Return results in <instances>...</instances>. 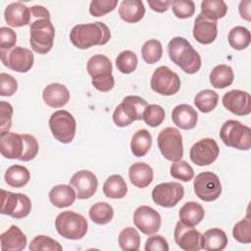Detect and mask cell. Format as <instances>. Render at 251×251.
<instances>
[{
	"mask_svg": "<svg viewBox=\"0 0 251 251\" xmlns=\"http://www.w3.org/2000/svg\"><path fill=\"white\" fill-rule=\"evenodd\" d=\"M152 144V136L147 129L137 130L130 141V149L135 157H143L150 150Z\"/></svg>",
	"mask_w": 251,
	"mask_h": 251,
	"instance_id": "34",
	"label": "cell"
},
{
	"mask_svg": "<svg viewBox=\"0 0 251 251\" xmlns=\"http://www.w3.org/2000/svg\"><path fill=\"white\" fill-rule=\"evenodd\" d=\"M250 6H251V1L250 0H244V1H241L239 3V8H238L239 14H240L241 18L246 20V21L251 20Z\"/></svg>",
	"mask_w": 251,
	"mask_h": 251,
	"instance_id": "56",
	"label": "cell"
},
{
	"mask_svg": "<svg viewBox=\"0 0 251 251\" xmlns=\"http://www.w3.org/2000/svg\"><path fill=\"white\" fill-rule=\"evenodd\" d=\"M24 141H25V147H24V153L21 157V161L27 162L35 158V156L38 153V142L36 138L33 135L24 133L23 134Z\"/></svg>",
	"mask_w": 251,
	"mask_h": 251,
	"instance_id": "48",
	"label": "cell"
},
{
	"mask_svg": "<svg viewBox=\"0 0 251 251\" xmlns=\"http://www.w3.org/2000/svg\"><path fill=\"white\" fill-rule=\"evenodd\" d=\"M227 6L223 0H204L201 2V15L210 21H218L226 16Z\"/></svg>",
	"mask_w": 251,
	"mask_h": 251,
	"instance_id": "35",
	"label": "cell"
},
{
	"mask_svg": "<svg viewBox=\"0 0 251 251\" xmlns=\"http://www.w3.org/2000/svg\"><path fill=\"white\" fill-rule=\"evenodd\" d=\"M0 240L2 251H21L26 246L25 234L15 225H12L0 235Z\"/></svg>",
	"mask_w": 251,
	"mask_h": 251,
	"instance_id": "23",
	"label": "cell"
},
{
	"mask_svg": "<svg viewBox=\"0 0 251 251\" xmlns=\"http://www.w3.org/2000/svg\"><path fill=\"white\" fill-rule=\"evenodd\" d=\"M119 245L124 251H135L140 246V235L138 231L131 226L124 228L119 234Z\"/></svg>",
	"mask_w": 251,
	"mask_h": 251,
	"instance_id": "39",
	"label": "cell"
},
{
	"mask_svg": "<svg viewBox=\"0 0 251 251\" xmlns=\"http://www.w3.org/2000/svg\"><path fill=\"white\" fill-rule=\"evenodd\" d=\"M29 250L30 251H39V250H50V251H61L63 249V247L61 246V244L47 236V235H37L35 236L30 244H29Z\"/></svg>",
	"mask_w": 251,
	"mask_h": 251,
	"instance_id": "45",
	"label": "cell"
},
{
	"mask_svg": "<svg viewBox=\"0 0 251 251\" xmlns=\"http://www.w3.org/2000/svg\"><path fill=\"white\" fill-rule=\"evenodd\" d=\"M5 180L8 185L15 188L24 187L30 179L29 171L21 165H13L5 172Z\"/></svg>",
	"mask_w": 251,
	"mask_h": 251,
	"instance_id": "33",
	"label": "cell"
},
{
	"mask_svg": "<svg viewBox=\"0 0 251 251\" xmlns=\"http://www.w3.org/2000/svg\"><path fill=\"white\" fill-rule=\"evenodd\" d=\"M0 56L4 66L18 73H26L33 66V53L25 47L15 46L10 50H0Z\"/></svg>",
	"mask_w": 251,
	"mask_h": 251,
	"instance_id": "11",
	"label": "cell"
},
{
	"mask_svg": "<svg viewBox=\"0 0 251 251\" xmlns=\"http://www.w3.org/2000/svg\"><path fill=\"white\" fill-rule=\"evenodd\" d=\"M88 75L94 78L107 75H112L113 66L110 59L102 54H96L92 56L86 65Z\"/></svg>",
	"mask_w": 251,
	"mask_h": 251,
	"instance_id": "31",
	"label": "cell"
},
{
	"mask_svg": "<svg viewBox=\"0 0 251 251\" xmlns=\"http://www.w3.org/2000/svg\"><path fill=\"white\" fill-rule=\"evenodd\" d=\"M193 37L201 44H211L215 41L218 35V23L210 21L199 14L193 26Z\"/></svg>",
	"mask_w": 251,
	"mask_h": 251,
	"instance_id": "20",
	"label": "cell"
},
{
	"mask_svg": "<svg viewBox=\"0 0 251 251\" xmlns=\"http://www.w3.org/2000/svg\"><path fill=\"white\" fill-rule=\"evenodd\" d=\"M141 55L142 59L147 64L157 63L163 55V47L161 42L157 39L147 40L141 48Z\"/></svg>",
	"mask_w": 251,
	"mask_h": 251,
	"instance_id": "40",
	"label": "cell"
},
{
	"mask_svg": "<svg viewBox=\"0 0 251 251\" xmlns=\"http://www.w3.org/2000/svg\"><path fill=\"white\" fill-rule=\"evenodd\" d=\"M29 9H30V21L35 20V19H40V18L50 19L49 11L43 6L35 5V6L30 7Z\"/></svg>",
	"mask_w": 251,
	"mask_h": 251,
	"instance_id": "55",
	"label": "cell"
},
{
	"mask_svg": "<svg viewBox=\"0 0 251 251\" xmlns=\"http://www.w3.org/2000/svg\"><path fill=\"white\" fill-rule=\"evenodd\" d=\"M218 101V93L211 89H204L198 92L194 97V104L196 108L202 113L212 112L217 107Z\"/></svg>",
	"mask_w": 251,
	"mask_h": 251,
	"instance_id": "37",
	"label": "cell"
},
{
	"mask_svg": "<svg viewBox=\"0 0 251 251\" xmlns=\"http://www.w3.org/2000/svg\"><path fill=\"white\" fill-rule=\"evenodd\" d=\"M144 14L145 7L140 0H123L119 6L121 19L128 24H135L141 21Z\"/></svg>",
	"mask_w": 251,
	"mask_h": 251,
	"instance_id": "25",
	"label": "cell"
},
{
	"mask_svg": "<svg viewBox=\"0 0 251 251\" xmlns=\"http://www.w3.org/2000/svg\"><path fill=\"white\" fill-rule=\"evenodd\" d=\"M0 95L12 96L18 89V82L11 75L1 73L0 74Z\"/></svg>",
	"mask_w": 251,
	"mask_h": 251,
	"instance_id": "49",
	"label": "cell"
},
{
	"mask_svg": "<svg viewBox=\"0 0 251 251\" xmlns=\"http://www.w3.org/2000/svg\"><path fill=\"white\" fill-rule=\"evenodd\" d=\"M174 237L176 245L185 251L201 249V233L193 226H186L180 221L176 225Z\"/></svg>",
	"mask_w": 251,
	"mask_h": 251,
	"instance_id": "17",
	"label": "cell"
},
{
	"mask_svg": "<svg viewBox=\"0 0 251 251\" xmlns=\"http://www.w3.org/2000/svg\"><path fill=\"white\" fill-rule=\"evenodd\" d=\"M17 41L16 32L7 26L0 28V50H10L15 47Z\"/></svg>",
	"mask_w": 251,
	"mask_h": 251,
	"instance_id": "51",
	"label": "cell"
},
{
	"mask_svg": "<svg viewBox=\"0 0 251 251\" xmlns=\"http://www.w3.org/2000/svg\"><path fill=\"white\" fill-rule=\"evenodd\" d=\"M49 127L53 136L62 143H70L73 141L76 123L74 116L66 110H58L54 112L49 119Z\"/></svg>",
	"mask_w": 251,
	"mask_h": 251,
	"instance_id": "8",
	"label": "cell"
},
{
	"mask_svg": "<svg viewBox=\"0 0 251 251\" xmlns=\"http://www.w3.org/2000/svg\"><path fill=\"white\" fill-rule=\"evenodd\" d=\"M76 194L70 185L58 184L52 187L49 192L50 202L57 208H65L74 204Z\"/></svg>",
	"mask_w": 251,
	"mask_h": 251,
	"instance_id": "28",
	"label": "cell"
},
{
	"mask_svg": "<svg viewBox=\"0 0 251 251\" xmlns=\"http://www.w3.org/2000/svg\"><path fill=\"white\" fill-rule=\"evenodd\" d=\"M55 227L61 236L77 240L86 234L88 224L82 215L73 211H65L57 216Z\"/></svg>",
	"mask_w": 251,
	"mask_h": 251,
	"instance_id": "5",
	"label": "cell"
},
{
	"mask_svg": "<svg viewBox=\"0 0 251 251\" xmlns=\"http://www.w3.org/2000/svg\"><path fill=\"white\" fill-rule=\"evenodd\" d=\"M220 153V148L215 139L206 137L198 140L189 151L190 160L197 166H208L213 164Z\"/></svg>",
	"mask_w": 251,
	"mask_h": 251,
	"instance_id": "14",
	"label": "cell"
},
{
	"mask_svg": "<svg viewBox=\"0 0 251 251\" xmlns=\"http://www.w3.org/2000/svg\"><path fill=\"white\" fill-rule=\"evenodd\" d=\"M233 238L240 243L251 242V221L249 215L236 223L232 229Z\"/></svg>",
	"mask_w": 251,
	"mask_h": 251,
	"instance_id": "44",
	"label": "cell"
},
{
	"mask_svg": "<svg viewBox=\"0 0 251 251\" xmlns=\"http://www.w3.org/2000/svg\"><path fill=\"white\" fill-rule=\"evenodd\" d=\"M117 5V0H92L89 5V13L93 17H102L112 12Z\"/></svg>",
	"mask_w": 251,
	"mask_h": 251,
	"instance_id": "47",
	"label": "cell"
},
{
	"mask_svg": "<svg viewBox=\"0 0 251 251\" xmlns=\"http://www.w3.org/2000/svg\"><path fill=\"white\" fill-rule=\"evenodd\" d=\"M184 195L183 186L178 182H164L156 185L152 190L153 201L165 208L176 206Z\"/></svg>",
	"mask_w": 251,
	"mask_h": 251,
	"instance_id": "13",
	"label": "cell"
},
{
	"mask_svg": "<svg viewBox=\"0 0 251 251\" xmlns=\"http://www.w3.org/2000/svg\"><path fill=\"white\" fill-rule=\"evenodd\" d=\"M160 214L150 206H139L133 213V223L135 226L144 234L152 235L161 226Z\"/></svg>",
	"mask_w": 251,
	"mask_h": 251,
	"instance_id": "15",
	"label": "cell"
},
{
	"mask_svg": "<svg viewBox=\"0 0 251 251\" xmlns=\"http://www.w3.org/2000/svg\"><path fill=\"white\" fill-rule=\"evenodd\" d=\"M228 43L230 47H232L235 50H243L246 49L251 41V35L250 31L241 25L235 26L230 29L228 36Z\"/></svg>",
	"mask_w": 251,
	"mask_h": 251,
	"instance_id": "38",
	"label": "cell"
},
{
	"mask_svg": "<svg viewBox=\"0 0 251 251\" xmlns=\"http://www.w3.org/2000/svg\"><path fill=\"white\" fill-rule=\"evenodd\" d=\"M158 147L162 155L169 161L177 162L183 156L182 136L178 129L166 127L160 131L157 137Z\"/></svg>",
	"mask_w": 251,
	"mask_h": 251,
	"instance_id": "7",
	"label": "cell"
},
{
	"mask_svg": "<svg viewBox=\"0 0 251 251\" xmlns=\"http://www.w3.org/2000/svg\"><path fill=\"white\" fill-rule=\"evenodd\" d=\"M227 244L226 232L218 227H213L201 234V249L207 251H221Z\"/></svg>",
	"mask_w": 251,
	"mask_h": 251,
	"instance_id": "26",
	"label": "cell"
},
{
	"mask_svg": "<svg viewBox=\"0 0 251 251\" xmlns=\"http://www.w3.org/2000/svg\"><path fill=\"white\" fill-rule=\"evenodd\" d=\"M103 193L112 199H121L127 193V186L121 175L110 176L103 184Z\"/></svg>",
	"mask_w": 251,
	"mask_h": 251,
	"instance_id": "32",
	"label": "cell"
},
{
	"mask_svg": "<svg viewBox=\"0 0 251 251\" xmlns=\"http://www.w3.org/2000/svg\"><path fill=\"white\" fill-rule=\"evenodd\" d=\"M222 102L226 110L236 116H246L251 113V97L246 91L232 89L224 94Z\"/></svg>",
	"mask_w": 251,
	"mask_h": 251,
	"instance_id": "16",
	"label": "cell"
},
{
	"mask_svg": "<svg viewBox=\"0 0 251 251\" xmlns=\"http://www.w3.org/2000/svg\"><path fill=\"white\" fill-rule=\"evenodd\" d=\"M31 49L38 54L48 53L54 44L55 27L50 19L40 18L30 21L29 24Z\"/></svg>",
	"mask_w": 251,
	"mask_h": 251,
	"instance_id": "3",
	"label": "cell"
},
{
	"mask_svg": "<svg viewBox=\"0 0 251 251\" xmlns=\"http://www.w3.org/2000/svg\"><path fill=\"white\" fill-rule=\"evenodd\" d=\"M42 98L47 106L51 108H61L69 102L70 92L64 84L55 82L48 84L44 88Z\"/></svg>",
	"mask_w": 251,
	"mask_h": 251,
	"instance_id": "22",
	"label": "cell"
},
{
	"mask_svg": "<svg viewBox=\"0 0 251 251\" xmlns=\"http://www.w3.org/2000/svg\"><path fill=\"white\" fill-rule=\"evenodd\" d=\"M30 211L31 201L25 194L1 190V214L14 219H24Z\"/></svg>",
	"mask_w": 251,
	"mask_h": 251,
	"instance_id": "9",
	"label": "cell"
},
{
	"mask_svg": "<svg viewBox=\"0 0 251 251\" xmlns=\"http://www.w3.org/2000/svg\"><path fill=\"white\" fill-rule=\"evenodd\" d=\"M196 196L206 202L218 199L222 193V184L218 176L212 172H203L196 176L193 182Z\"/></svg>",
	"mask_w": 251,
	"mask_h": 251,
	"instance_id": "12",
	"label": "cell"
},
{
	"mask_svg": "<svg viewBox=\"0 0 251 251\" xmlns=\"http://www.w3.org/2000/svg\"><path fill=\"white\" fill-rule=\"evenodd\" d=\"M4 18L8 25L21 27L30 24V9L21 2H14L6 7Z\"/></svg>",
	"mask_w": 251,
	"mask_h": 251,
	"instance_id": "21",
	"label": "cell"
},
{
	"mask_svg": "<svg viewBox=\"0 0 251 251\" xmlns=\"http://www.w3.org/2000/svg\"><path fill=\"white\" fill-rule=\"evenodd\" d=\"M178 216L182 224L189 226H195L204 219L205 211L199 203L190 201L186 202L179 209Z\"/></svg>",
	"mask_w": 251,
	"mask_h": 251,
	"instance_id": "29",
	"label": "cell"
},
{
	"mask_svg": "<svg viewBox=\"0 0 251 251\" xmlns=\"http://www.w3.org/2000/svg\"><path fill=\"white\" fill-rule=\"evenodd\" d=\"M165 119V110L160 105L150 104L143 113L142 120L151 127L159 126Z\"/></svg>",
	"mask_w": 251,
	"mask_h": 251,
	"instance_id": "42",
	"label": "cell"
},
{
	"mask_svg": "<svg viewBox=\"0 0 251 251\" xmlns=\"http://www.w3.org/2000/svg\"><path fill=\"white\" fill-rule=\"evenodd\" d=\"M150 86L158 94L171 96L178 92L180 88V78L167 66L157 68L151 77Z\"/></svg>",
	"mask_w": 251,
	"mask_h": 251,
	"instance_id": "10",
	"label": "cell"
},
{
	"mask_svg": "<svg viewBox=\"0 0 251 251\" xmlns=\"http://www.w3.org/2000/svg\"><path fill=\"white\" fill-rule=\"evenodd\" d=\"M128 177L134 186L145 188L153 180V170L148 164L137 162L129 167Z\"/></svg>",
	"mask_w": 251,
	"mask_h": 251,
	"instance_id": "27",
	"label": "cell"
},
{
	"mask_svg": "<svg viewBox=\"0 0 251 251\" xmlns=\"http://www.w3.org/2000/svg\"><path fill=\"white\" fill-rule=\"evenodd\" d=\"M172 120L179 128L188 130L196 126L198 115L190 105L179 104L174 108L172 112Z\"/></svg>",
	"mask_w": 251,
	"mask_h": 251,
	"instance_id": "24",
	"label": "cell"
},
{
	"mask_svg": "<svg viewBox=\"0 0 251 251\" xmlns=\"http://www.w3.org/2000/svg\"><path fill=\"white\" fill-rule=\"evenodd\" d=\"M234 74L231 67L221 64L216 66L210 73L209 79L212 86L215 88L223 89L229 86L233 82Z\"/></svg>",
	"mask_w": 251,
	"mask_h": 251,
	"instance_id": "30",
	"label": "cell"
},
{
	"mask_svg": "<svg viewBox=\"0 0 251 251\" xmlns=\"http://www.w3.org/2000/svg\"><path fill=\"white\" fill-rule=\"evenodd\" d=\"M91 83L97 90L102 92H107L113 89L115 85V79L113 75H107L92 78Z\"/></svg>",
	"mask_w": 251,
	"mask_h": 251,
	"instance_id": "53",
	"label": "cell"
},
{
	"mask_svg": "<svg viewBox=\"0 0 251 251\" xmlns=\"http://www.w3.org/2000/svg\"><path fill=\"white\" fill-rule=\"evenodd\" d=\"M25 141L23 134L11 131L0 133V152L7 159H21L24 153Z\"/></svg>",
	"mask_w": 251,
	"mask_h": 251,
	"instance_id": "19",
	"label": "cell"
},
{
	"mask_svg": "<svg viewBox=\"0 0 251 251\" xmlns=\"http://www.w3.org/2000/svg\"><path fill=\"white\" fill-rule=\"evenodd\" d=\"M70 184L76 190V197L78 199H87L95 194L98 180L92 172L81 170L71 177Z\"/></svg>",
	"mask_w": 251,
	"mask_h": 251,
	"instance_id": "18",
	"label": "cell"
},
{
	"mask_svg": "<svg viewBox=\"0 0 251 251\" xmlns=\"http://www.w3.org/2000/svg\"><path fill=\"white\" fill-rule=\"evenodd\" d=\"M170 59L184 73L193 75L201 68V57L187 39L176 36L167 46Z\"/></svg>",
	"mask_w": 251,
	"mask_h": 251,
	"instance_id": "2",
	"label": "cell"
},
{
	"mask_svg": "<svg viewBox=\"0 0 251 251\" xmlns=\"http://www.w3.org/2000/svg\"><path fill=\"white\" fill-rule=\"evenodd\" d=\"M144 249L146 251H168L170 247L165 237L162 235H152L147 238Z\"/></svg>",
	"mask_w": 251,
	"mask_h": 251,
	"instance_id": "52",
	"label": "cell"
},
{
	"mask_svg": "<svg viewBox=\"0 0 251 251\" xmlns=\"http://www.w3.org/2000/svg\"><path fill=\"white\" fill-rule=\"evenodd\" d=\"M172 10L178 19H187L193 16L195 4L191 0H174L172 1Z\"/></svg>",
	"mask_w": 251,
	"mask_h": 251,
	"instance_id": "46",
	"label": "cell"
},
{
	"mask_svg": "<svg viewBox=\"0 0 251 251\" xmlns=\"http://www.w3.org/2000/svg\"><path fill=\"white\" fill-rule=\"evenodd\" d=\"M220 137L228 147L238 150H249L251 148V129L238 121H226L220 129Z\"/></svg>",
	"mask_w": 251,
	"mask_h": 251,
	"instance_id": "6",
	"label": "cell"
},
{
	"mask_svg": "<svg viewBox=\"0 0 251 251\" xmlns=\"http://www.w3.org/2000/svg\"><path fill=\"white\" fill-rule=\"evenodd\" d=\"M111 38L109 27L102 22L75 25L70 32L71 42L78 49H88L95 45H104Z\"/></svg>",
	"mask_w": 251,
	"mask_h": 251,
	"instance_id": "1",
	"label": "cell"
},
{
	"mask_svg": "<svg viewBox=\"0 0 251 251\" xmlns=\"http://www.w3.org/2000/svg\"><path fill=\"white\" fill-rule=\"evenodd\" d=\"M149 104L143 98L135 95L126 96L122 103L116 107L113 121L119 127L129 126L134 121L142 120L143 113Z\"/></svg>",
	"mask_w": 251,
	"mask_h": 251,
	"instance_id": "4",
	"label": "cell"
},
{
	"mask_svg": "<svg viewBox=\"0 0 251 251\" xmlns=\"http://www.w3.org/2000/svg\"><path fill=\"white\" fill-rule=\"evenodd\" d=\"M147 3L150 8L157 13L166 12L169 9L170 5H172L171 0H148Z\"/></svg>",
	"mask_w": 251,
	"mask_h": 251,
	"instance_id": "54",
	"label": "cell"
},
{
	"mask_svg": "<svg viewBox=\"0 0 251 251\" xmlns=\"http://www.w3.org/2000/svg\"><path fill=\"white\" fill-rule=\"evenodd\" d=\"M171 176L176 178L182 181H190L194 176V171L192 167L186 162L179 160L177 162H174L171 165Z\"/></svg>",
	"mask_w": 251,
	"mask_h": 251,
	"instance_id": "43",
	"label": "cell"
},
{
	"mask_svg": "<svg viewBox=\"0 0 251 251\" xmlns=\"http://www.w3.org/2000/svg\"><path fill=\"white\" fill-rule=\"evenodd\" d=\"M13 107L6 101L0 102V130L1 132L9 131L12 125Z\"/></svg>",
	"mask_w": 251,
	"mask_h": 251,
	"instance_id": "50",
	"label": "cell"
},
{
	"mask_svg": "<svg viewBox=\"0 0 251 251\" xmlns=\"http://www.w3.org/2000/svg\"><path fill=\"white\" fill-rule=\"evenodd\" d=\"M90 220L97 225H106L114 217L113 207L106 202H98L92 205L88 212Z\"/></svg>",
	"mask_w": 251,
	"mask_h": 251,
	"instance_id": "36",
	"label": "cell"
},
{
	"mask_svg": "<svg viewBox=\"0 0 251 251\" xmlns=\"http://www.w3.org/2000/svg\"><path fill=\"white\" fill-rule=\"evenodd\" d=\"M138 64L137 56L130 50L122 51L116 58V66L122 74H130L135 71Z\"/></svg>",
	"mask_w": 251,
	"mask_h": 251,
	"instance_id": "41",
	"label": "cell"
}]
</instances>
